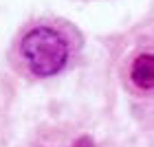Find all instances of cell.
<instances>
[{
	"mask_svg": "<svg viewBox=\"0 0 154 147\" xmlns=\"http://www.w3.org/2000/svg\"><path fill=\"white\" fill-rule=\"evenodd\" d=\"M22 55L31 73L38 77L57 75L68 62V44L62 33L48 26H38L22 40Z\"/></svg>",
	"mask_w": 154,
	"mask_h": 147,
	"instance_id": "1",
	"label": "cell"
},
{
	"mask_svg": "<svg viewBox=\"0 0 154 147\" xmlns=\"http://www.w3.org/2000/svg\"><path fill=\"white\" fill-rule=\"evenodd\" d=\"M154 57L152 53H141L139 57L132 62V68H130V77L134 81L137 88L141 90H152V83H154Z\"/></svg>",
	"mask_w": 154,
	"mask_h": 147,
	"instance_id": "2",
	"label": "cell"
},
{
	"mask_svg": "<svg viewBox=\"0 0 154 147\" xmlns=\"http://www.w3.org/2000/svg\"><path fill=\"white\" fill-rule=\"evenodd\" d=\"M73 147H95V145H93V138H90V136H82Z\"/></svg>",
	"mask_w": 154,
	"mask_h": 147,
	"instance_id": "3",
	"label": "cell"
}]
</instances>
